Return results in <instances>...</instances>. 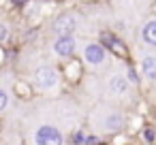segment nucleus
I'll use <instances>...</instances> for the list:
<instances>
[{
    "instance_id": "1",
    "label": "nucleus",
    "mask_w": 156,
    "mask_h": 145,
    "mask_svg": "<svg viewBox=\"0 0 156 145\" xmlns=\"http://www.w3.org/2000/svg\"><path fill=\"white\" fill-rule=\"evenodd\" d=\"M37 145H62V136L54 126H41L37 130Z\"/></svg>"
},
{
    "instance_id": "2",
    "label": "nucleus",
    "mask_w": 156,
    "mask_h": 145,
    "mask_svg": "<svg viewBox=\"0 0 156 145\" xmlns=\"http://www.w3.org/2000/svg\"><path fill=\"white\" fill-rule=\"evenodd\" d=\"M34 81H37V85H39V88L47 90V88H54V85H56L58 75H56V71H54V68L43 66V68H39V71L34 73Z\"/></svg>"
},
{
    "instance_id": "3",
    "label": "nucleus",
    "mask_w": 156,
    "mask_h": 145,
    "mask_svg": "<svg viewBox=\"0 0 156 145\" xmlns=\"http://www.w3.org/2000/svg\"><path fill=\"white\" fill-rule=\"evenodd\" d=\"M77 28V19L73 17V15H60L58 17V22H56V32L60 34V36H69L73 30Z\"/></svg>"
},
{
    "instance_id": "4",
    "label": "nucleus",
    "mask_w": 156,
    "mask_h": 145,
    "mask_svg": "<svg viewBox=\"0 0 156 145\" xmlns=\"http://www.w3.org/2000/svg\"><path fill=\"white\" fill-rule=\"evenodd\" d=\"M54 49H56L58 56H71V54L75 51V41H73V36H71V34H69V36H60V39L56 41Z\"/></svg>"
},
{
    "instance_id": "5",
    "label": "nucleus",
    "mask_w": 156,
    "mask_h": 145,
    "mask_svg": "<svg viewBox=\"0 0 156 145\" xmlns=\"http://www.w3.org/2000/svg\"><path fill=\"white\" fill-rule=\"evenodd\" d=\"M86 60L90 62V64H101L103 60H105V49L101 47V45H88L86 47Z\"/></svg>"
},
{
    "instance_id": "6",
    "label": "nucleus",
    "mask_w": 156,
    "mask_h": 145,
    "mask_svg": "<svg viewBox=\"0 0 156 145\" xmlns=\"http://www.w3.org/2000/svg\"><path fill=\"white\" fill-rule=\"evenodd\" d=\"M141 36L147 45H156V19L154 22H147L141 30Z\"/></svg>"
},
{
    "instance_id": "7",
    "label": "nucleus",
    "mask_w": 156,
    "mask_h": 145,
    "mask_svg": "<svg viewBox=\"0 0 156 145\" xmlns=\"http://www.w3.org/2000/svg\"><path fill=\"white\" fill-rule=\"evenodd\" d=\"M141 71L147 79H156V58L154 56H147L143 62H141Z\"/></svg>"
},
{
    "instance_id": "8",
    "label": "nucleus",
    "mask_w": 156,
    "mask_h": 145,
    "mask_svg": "<svg viewBox=\"0 0 156 145\" xmlns=\"http://www.w3.org/2000/svg\"><path fill=\"white\" fill-rule=\"evenodd\" d=\"M109 90L115 92V94H124V92H126V79H122V77H111Z\"/></svg>"
},
{
    "instance_id": "9",
    "label": "nucleus",
    "mask_w": 156,
    "mask_h": 145,
    "mask_svg": "<svg viewBox=\"0 0 156 145\" xmlns=\"http://www.w3.org/2000/svg\"><path fill=\"white\" fill-rule=\"evenodd\" d=\"M103 41H105V43H107V47H111L113 51H118V54H126V51H124V47H120V41H118V39H113L111 34H107V32H105V34H103Z\"/></svg>"
},
{
    "instance_id": "10",
    "label": "nucleus",
    "mask_w": 156,
    "mask_h": 145,
    "mask_svg": "<svg viewBox=\"0 0 156 145\" xmlns=\"http://www.w3.org/2000/svg\"><path fill=\"white\" fill-rule=\"evenodd\" d=\"M120 124H122V122H120V117H115V115H111V117H109V122H107V126H109V128H113V126L118 128Z\"/></svg>"
},
{
    "instance_id": "11",
    "label": "nucleus",
    "mask_w": 156,
    "mask_h": 145,
    "mask_svg": "<svg viewBox=\"0 0 156 145\" xmlns=\"http://www.w3.org/2000/svg\"><path fill=\"white\" fill-rule=\"evenodd\" d=\"M5 107H7V92L0 90V109H5Z\"/></svg>"
},
{
    "instance_id": "12",
    "label": "nucleus",
    "mask_w": 156,
    "mask_h": 145,
    "mask_svg": "<svg viewBox=\"0 0 156 145\" xmlns=\"http://www.w3.org/2000/svg\"><path fill=\"white\" fill-rule=\"evenodd\" d=\"M5 36H7V28L0 26V41H5Z\"/></svg>"
},
{
    "instance_id": "13",
    "label": "nucleus",
    "mask_w": 156,
    "mask_h": 145,
    "mask_svg": "<svg viewBox=\"0 0 156 145\" xmlns=\"http://www.w3.org/2000/svg\"><path fill=\"white\" fill-rule=\"evenodd\" d=\"M128 79H130V81H137V75H135V71H128Z\"/></svg>"
},
{
    "instance_id": "14",
    "label": "nucleus",
    "mask_w": 156,
    "mask_h": 145,
    "mask_svg": "<svg viewBox=\"0 0 156 145\" xmlns=\"http://www.w3.org/2000/svg\"><path fill=\"white\" fill-rule=\"evenodd\" d=\"M145 139L152 141V139H154V132H152V130H145Z\"/></svg>"
},
{
    "instance_id": "15",
    "label": "nucleus",
    "mask_w": 156,
    "mask_h": 145,
    "mask_svg": "<svg viewBox=\"0 0 156 145\" xmlns=\"http://www.w3.org/2000/svg\"><path fill=\"white\" fill-rule=\"evenodd\" d=\"M75 143H83V134L77 132V134H75Z\"/></svg>"
},
{
    "instance_id": "16",
    "label": "nucleus",
    "mask_w": 156,
    "mask_h": 145,
    "mask_svg": "<svg viewBox=\"0 0 156 145\" xmlns=\"http://www.w3.org/2000/svg\"><path fill=\"white\" fill-rule=\"evenodd\" d=\"M15 2H17V5H22V2H26V0H15Z\"/></svg>"
}]
</instances>
